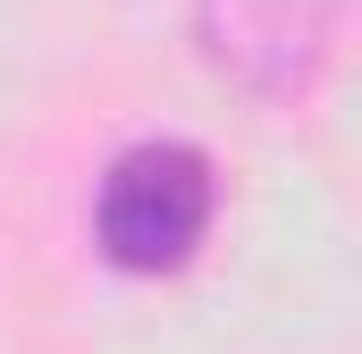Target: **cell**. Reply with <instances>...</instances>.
Masks as SVG:
<instances>
[{
  "label": "cell",
  "instance_id": "1",
  "mask_svg": "<svg viewBox=\"0 0 362 354\" xmlns=\"http://www.w3.org/2000/svg\"><path fill=\"white\" fill-rule=\"evenodd\" d=\"M219 202H228L219 161L194 135H135L101 161L85 228H93V253L118 278H177L202 262Z\"/></svg>",
  "mask_w": 362,
  "mask_h": 354
},
{
  "label": "cell",
  "instance_id": "2",
  "mask_svg": "<svg viewBox=\"0 0 362 354\" xmlns=\"http://www.w3.org/2000/svg\"><path fill=\"white\" fill-rule=\"evenodd\" d=\"M185 17L202 68L262 110L312 101L346 34V0H185Z\"/></svg>",
  "mask_w": 362,
  "mask_h": 354
}]
</instances>
